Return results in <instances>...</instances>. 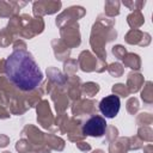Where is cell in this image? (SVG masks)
<instances>
[{"label": "cell", "instance_id": "3", "mask_svg": "<svg viewBox=\"0 0 153 153\" xmlns=\"http://www.w3.org/2000/svg\"><path fill=\"white\" fill-rule=\"evenodd\" d=\"M120 108H121V100L115 94L106 96L99 103V110H100V112L105 117H108V118L115 117L118 114Z\"/></svg>", "mask_w": 153, "mask_h": 153}, {"label": "cell", "instance_id": "2", "mask_svg": "<svg viewBox=\"0 0 153 153\" xmlns=\"http://www.w3.org/2000/svg\"><path fill=\"white\" fill-rule=\"evenodd\" d=\"M106 129V121L102 116H92L82 126V134L87 136H102Z\"/></svg>", "mask_w": 153, "mask_h": 153}, {"label": "cell", "instance_id": "1", "mask_svg": "<svg viewBox=\"0 0 153 153\" xmlns=\"http://www.w3.org/2000/svg\"><path fill=\"white\" fill-rule=\"evenodd\" d=\"M8 80L22 91H32L43 80V73L32 55L24 49H16L5 61Z\"/></svg>", "mask_w": 153, "mask_h": 153}]
</instances>
